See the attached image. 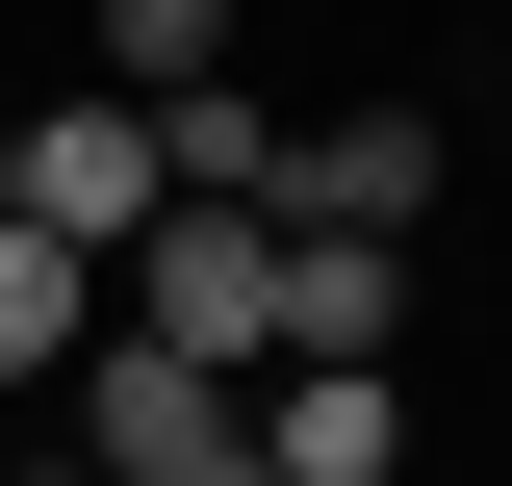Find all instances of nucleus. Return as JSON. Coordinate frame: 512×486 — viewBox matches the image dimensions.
Returning <instances> with one entry per match:
<instances>
[{"instance_id": "obj_1", "label": "nucleus", "mask_w": 512, "mask_h": 486, "mask_svg": "<svg viewBox=\"0 0 512 486\" xmlns=\"http://www.w3.org/2000/svg\"><path fill=\"white\" fill-rule=\"evenodd\" d=\"M103 282H128V333H154V359H231V384L282 359V205H205V180H180Z\"/></svg>"}, {"instance_id": "obj_2", "label": "nucleus", "mask_w": 512, "mask_h": 486, "mask_svg": "<svg viewBox=\"0 0 512 486\" xmlns=\"http://www.w3.org/2000/svg\"><path fill=\"white\" fill-rule=\"evenodd\" d=\"M77 461H103V486H231L256 461V384L231 359H154V333L103 307V333H77Z\"/></svg>"}, {"instance_id": "obj_3", "label": "nucleus", "mask_w": 512, "mask_h": 486, "mask_svg": "<svg viewBox=\"0 0 512 486\" xmlns=\"http://www.w3.org/2000/svg\"><path fill=\"white\" fill-rule=\"evenodd\" d=\"M154 205H180V180H154V103H128V77H77V103L26 128V231H77V256H128Z\"/></svg>"}, {"instance_id": "obj_4", "label": "nucleus", "mask_w": 512, "mask_h": 486, "mask_svg": "<svg viewBox=\"0 0 512 486\" xmlns=\"http://www.w3.org/2000/svg\"><path fill=\"white\" fill-rule=\"evenodd\" d=\"M436 205V103H333V128H282V231H410Z\"/></svg>"}, {"instance_id": "obj_5", "label": "nucleus", "mask_w": 512, "mask_h": 486, "mask_svg": "<svg viewBox=\"0 0 512 486\" xmlns=\"http://www.w3.org/2000/svg\"><path fill=\"white\" fill-rule=\"evenodd\" d=\"M256 461H282V486H410V384H384V359H282V384H256Z\"/></svg>"}, {"instance_id": "obj_6", "label": "nucleus", "mask_w": 512, "mask_h": 486, "mask_svg": "<svg viewBox=\"0 0 512 486\" xmlns=\"http://www.w3.org/2000/svg\"><path fill=\"white\" fill-rule=\"evenodd\" d=\"M282 359H410V231H282Z\"/></svg>"}, {"instance_id": "obj_7", "label": "nucleus", "mask_w": 512, "mask_h": 486, "mask_svg": "<svg viewBox=\"0 0 512 486\" xmlns=\"http://www.w3.org/2000/svg\"><path fill=\"white\" fill-rule=\"evenodd\" d=\"M77 333H103V256L0 205V384H77Z\"/></svg>"}, {"instance_id": "obj_8", "label": "nucleus", "mask_w": 512, "mask_h": 486, "mask_svg": "<svg viewBox=\"0 0 512 486\" xmlns=\"http://www.w3.org/2000/svg\"><path fill=\"white\" fill-rule=\"evenodd\" d=\"M154 180H205V205H282V103H256V77H154Z\"/></svg>"}, {"instance_id": "obj_9", "label": "nucleus", "mask_w": 512, "mask_h": 486, "mask_svg": "<svg viewBox=\"0 0 512 486\" xmlns=\"http://www.w3.org/2000/svg\"><path fill=\"white\" fill-rule=\"evenodd\" d=\"M103 77L154 103V77H231V0H103Z\"/></svg>"}, {"instance_id": "obj_10", "label": "nucleus", "mask_w": 512, "mask_h": 486, "mask_svg": "<svg viewBox=\"0 0 512 486\" xmlns=\"http://www.w3.org/2000/svg\"><path fill=\"white\" fill-rule=\"evenodd\" d=\"M0 205H26V128H0Z\"/></svg>"}, {"instance_id": "obj_11", "label": "nucleus", "mask_w": 512, "mask_h": 486, "mask_svg": "<svg viewBox=\"0 0 512 486\" xmlns=\"http://www.w3.org/2000/svg\"><path fill=\"white\" fill-rule=\"evenodd\" d=\"M26 486H103V461H26Z\"/></svg>"}, {"instance_id": "obj_12", "label": "nucleus", "mask_w": 512, "mask_h": 486, "mask_svg": "<svg viewBox=\"0 0 512 486\" xmlns=\"http://www.w3.org/2000/svg\"><path fill=\"white\" fill-rule=\"evenodd\" d=\"M231 486H282V461H231Z\"/></svg>"}]
</instances>
